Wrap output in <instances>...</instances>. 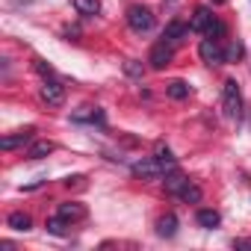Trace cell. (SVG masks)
<instances>
[{"label":"cell","mask_w":251,"mask_h":251,"mask_svg":"<svg viewBox=\"0 0 251 251\" xmlns=\"http://www.w3.org/2000/svg\"><path fill=\"white\" fill-rule=\"evenodd\" d=\"M222 109L233 121L242 118V95H239V83L236 80H225V86H222Z\"/></svg>","instance_id":"obj_1"},{"label":"cell","mask_w":251,"mask_h":251,"mask_svg":"<svg viewBox=\"0 0 251 251\" xmlns=\"http://www.w3.org/2000/svg\"><path fill=\"white\" fill-rule=\"evenodd\" d=\"M127 24H130L133 33H148V30H154L157 18H154V12L148 6H130L127 9Z\"/></svg>","instance_id":"obj_2"},{"label":"cell","mask_w":251,"mask_h":251,"mask_svg":"<svg viewBox=\"0 0 251 251\" xmlns=\"http://www.w3.org/2000/svg\"><path fill=\"white\" fill-rule=\"evenodd\" d=\"M39 98L48 103V106H62L65 103V86L53 77H45V83L39 86Z\"/></svg>","instance_id":"obj_3"},{"label":"cell","mask_w":251,"mask_h":251,"mask_svg":"<svg viewBox=\"0 0 251 251\" xmlns=\"http://www.w3.org/2000/svg\"><path fill=\"white\" fill-rule=\"evenodd\" d=\"M198 56H201V62H207V65H225V48L219 45V39H201V45H198Z\"/></svg>","instance_id":"obj_4"},{"label":"cell","mask_w":251,"mask_h":251,"mask_svg":"<svg viewBox=\"0 0 251 251\" xmlns=\"http://www.w3.org/2000/svg\"><path fill=\"white\" fill-rule=\"evenodd\" d=\"M130 172L136 177H142V180H160L163 177V169H160V163L154 157H142V160L130 163Z\"/></svg>","instance_id":"obj_5"},{"label":"cell","mask_w":251,"mask_h":251,"mask_svg":"<svg viewBox=\"0 0 251 251\" xmlns=\"http://www.w3.org/2000/svg\"><path fill=\"white\" fill-rule=\"evenodd\" d=\"M175 59V50H172V45L163 39V42H157L154 48H151V53H148V62H151V68L154 71H163L169 62Z\"/></svg>","instance_id":"obj_6"},{"label":"cell","mask_w":251,"mask_h":251,"mask_svg":"<svg viewBox=\"0 0 251 251\" xmlns=\"http://www.w3.org/2000/svg\"><path fill=\"white\" fill-rule=\"evenodd\" d=\"M154 160L160 163V169H163V177H166L169 172H175V169H177V157L172 154V148H169L166 142H157V148H154Z\"/></svg>","instance_id":"obj_7"},{"label":"cell","mask_w":251,"mask_h":251,"mask_svg":"<svg viewBox=\"0 0 251 251\" xmlns=\"http://www.w3.org/2000/svg\"><path fill=\"white\" fill-rule=\"evenodd\" d=\"M189 33H192V27L175 18V21H169V24H166V30H163V39H166L169 45H175V42H183Z\"/></svg>","instance_id":"obj_8"},{"label":"cell","mask_w":251,"mask_h":251,"mask_svg":"<svg viewBox=\"0 0 251 251\" xmlns=\"http://www.w3.org/2000/svg\"><path fill=\"white\" fill-rule=\"evenodd\" d=\"M56 216H62L65 222H80V219H86V204H80V201H62L59 210H56Z\"/></svg>","instance_id":"obj_9"},{"label":"cell","mask_w":251,"mask_h":251,"mask_svg":"<svg viewBox=\"0 0 251 251\" xmlns=\"http://www.w3.org/2000/svg\"><path fill=\"white\" fill-rule=\"evenodd\" d=\"M71 121H77V124H103L106 118H103V112L98 106H83V109H77L71 115Z\"/></svg>","instance_id":"obj_10"},{"label":"cell","mask_w":251,"mask_h":251,"mask_svg":"<svg viewBox=\"0 0 251 251\" xmlns=\"http://www.w3.org/2000/svg\"><path fill=\"white\" fill-rule=\"evenodd\" d=\"M33 127H27V130H21V133H15V136H3L0 139V148L3 151H12V148H18V145H30L33 142Z\"/></svg>","instance_id":"obj_11"},{"label":"cell","mask_w":251,"mask_h":251,"mask_svg":"<svg viewBox=\"0 0 251 251\" xmlns=\"http://www.w3.org/2000/svg\"><path fill=\"white\" fill-rule=\"evenodd\" d=\"M213 18H216V15H213V9H210V6H198V9H195V15H192V21H189L192 33H204V30H207V24H210Z\"/></svg>","instance_id":"obj_12"},{"label":"cell","mask_w":251,"mask_h":251,"mask_svg":"<svg viewBox=\"0 0 251 251\" xmlns=\"http://www.w3.org/2000/svg\"><path fill=\"white\" fill-rule=\"evenodd\" d=\"M186 183H189V177H186L183 172H177V169H175V172H169V175H166V180H163V186H166V192H169V195H177Z\"/></svg>","instance_id":"obj_13"},{"label":"cell","mask_w":251,"mask_h":251,"mask_svg":"<svg viewBox=\"0 0 251 251\" xmlns=\"http://www.w3.org/2000/svg\"><path fill=\"white\" fill-rule=\"evenodd\" d=\"M195 222H198L204 230H213V227H219V225H222V216H219L216 210H210V207H201V210L195 213Z\"/></svg>","instance_id":"obj_14"},{"label":"cell","mask_w":251,"mask_h":251,"mask_svg":"<svg viewBox=\"0 0 251 251\" xmlns=\"http://www.w3.org/2000/svg\"><path fill=\"white\" fill-rule=\"evenodd\" d=\"M177 225H180V222H177V216H175V213H166V216H160V219H157V233H160V236H166V239H172V236L177 233Z\"/></svg>","instance_id":"obj_15"},{"label":"cell","mask_w":251,"mask_h":251,"mask_svg":"<svg viewBox=\"0 0 251 251\" xmlns=\"http://www.w3.org/2000/svg\"><path fill=\"white\" fill-rule=\"evenodd\" d=\"M53 142H48V139H39V142H33L30 148H27V157L30 160H45V157H50L53 154Z\"/></svg>","instance_id":"obj_16"},{"label":"cell","mask_w":251,"mask_h":251,"mask_svg":"<svg viewBox=\"0 0 251 251\" xmlns=\"http://www.w3.org/2000/svg\"><path fill=\"white\" fill-rule=\"evenodd\" d=\"M166 95H169L172 100H186V98H189V83H183V80H172V83L166 86Z\"/></svg>","instance_id":"obj_17"},{"label":"cell","mask_w":251,"mask_h":251,"mask_svg":"<svg viewBox=\"0 0 251 251\" xmlns=\"http://www.w3.org/2000/svg\"><path fill=\"white\" fill-rule=\"evenodd\" d=\"M177 198H180L183 204H198V201H201V189H198V186L189 180V183H186V186L177 192Z\"/></svg>","instance_id":"obj_18"},{"label":"cell","mask_w":251,"mask_h":251,"mask_svg":"<svg viewBox=\"0 0 251 251\" xmlns=\"http://www.w3.org/2000/svg\"><path fill=\"white\" fill-rule=\"evenodd\" d=\"M6 225H9L12 230H30V225H33V222H30V216H27V213H21V210H18V213H9Z\"/></svg>","instance_id":"obj_19"},{"label":"cell","mask_w":251,"mask_h":251,"mask_svg":"<svg viewBox=\"0 0 251 251\" xmlns=\"http://www.w3.org/2000/svg\"><path fill=\"white\" fill-rule=\"evenodd\" d=\"M74 9L80 15H98L100 12V0H74Z\"/></svg>","instance_id":"obj_20"},{"label":"cell","mask_w":251,"mask_h":251,"mask_svg":"<svg viewBox=\"0 0 251 251\" xmlns=\"http://www.w3.org/2000/svg\"><path fill=\"white\" fill-rule=\"evenodd\" d=\"M45 227H48V233H53V236H65V233H68V230H65V227H68V222H65L62 216L48 219V222H45Z\"/></svg>","instance_id":"obj_21"},{"label":"cell","mask_w":251,"mask_h":251,"mask_svg":"<svg viewBox=\"0 0 251 251\" xmlns=\"http://www.w3.org/2000/svg\"><path fill=\"white\" fill-rule=\"evenodd\" d=\"M239 59H242V45L233 39L225 45V62H239Z\"/></svg>","instance_id":"obj_22"},{"label":"cell","mask_w":251,"mask_h":251,"mask_svg":"<svg viewBox=\"0 0 251 251\" xmlns=\"http://www.w3.org/2000/svg\"><path fill=\"white\" fill-rule=\"evenodd\" d=\"M225 33H227V27H225L219 18H213V21L207 24V30H204V36H207V39H222Z\"/></svg>","instance_id":"obj_23"},{"label":"cell","mask_w":251,"mask_h":251,"mask_svg":"<svg viewBox=\"0 0 251 251\" xmlns=\"http://www.w3.org/2000/svg\"><path fill=\"white\" fill-rule=\"evenodd\" d=\"M142 62L139 59H127V62H124V74H127V77H133V80H139L142 77Z\"/></svg>","instance_id":"obj_24"},{"label":"cell","mask_w":251,"mask_h":251,"mask_svg":"<svg viewBox=\"0 0 251 251\" xmlns=\"http://www.w3.org/2000/svg\"><path fill=\"white\" fill-rule=\"evenodd\" d=\"M33 68H36V71H39L42 77H53V68H50V65H48L45 59H33Z\"/></svg>","instance_id":"obj_25"},{"label":"cell","mask_w":251,"mask_h":251,"mask_svg":"<svg viewBox=\"0 0 251 251\" xmlns=\"http://www.w3.org/2000/svg\"><path fill=\"white\" fill-rule=\"evenodd\" d=\"M233 248H251V239H233Z\"/></svg>","instance_id":"obj_26"},{"label":"cell","mask_w":251,"mask_h":251,"mask_svg":"<svg viewBox=\"0 0 251 251\" xmlns=\"http://www.w3.org/2000/svg\"><path fill=\"white\" fill-rule=\"evenodd\" d=\"M213 3H227V0H213Z\"/></svg>","instance_id":"obj_27"}]
</instances>
